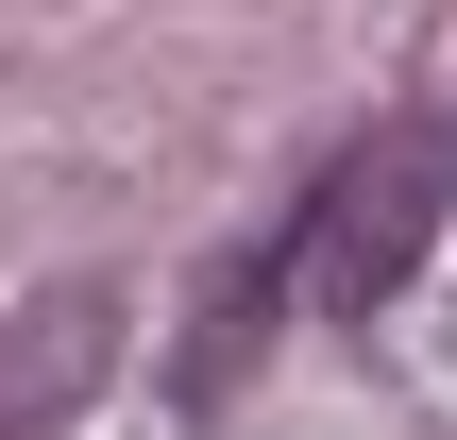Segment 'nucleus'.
Segmentation results:
<instances>
[{
  "mask_svg": "<svg viewBox=\"0 0 457 440\" xmlns=\"http://www.w3.org/2000/svg\"><path fill=\"white\" fill-rule=\"evenodd\" d=\"M288 220H305V305L356 322V305H390V288L424 271V237H441V170H424L407 136H373V153H339Z\"/></svg>",
  "mask_w": 457,
  "mask_h": 440,
  "instance_id": "nucleus-1",
  "label": "nucleus"
},
{
  "mask_svg": "<svg viewBox=\"0 0 457 440\" xmlns=\"http://www.w3.org/2000/svg\"><path fill=\"white\" fill-rule=\"evenodd\" d=\"M102 356H119V305L102 288H34L0 322V440H51L68 390H102Z\"/></svg>",
  "mask_w": 457,
  "mask_h": 440,
  "instance_id": "nucleus-2",
  "label": "nucleus"
}]
</instances>
